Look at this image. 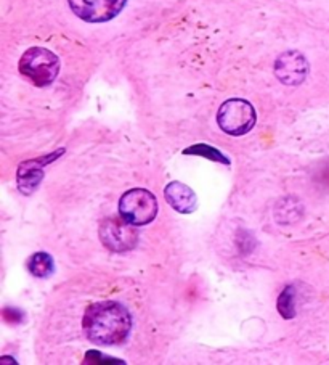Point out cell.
<instances>
[{"label":"cell","mask_w":329,"mask_h":365,"mask_svg":"<svg viewBox=\"0 0 329 365\" xmlns=\"http://www.w3.org/2000/svg\"><path fill=\"white\" fill-rule=\"evenodd\" d=\"M296 288L289 285L283 289V293L278 298V311L284 319H293L296 316Z\"/></svg>","instance_id":"12"},{"label":"cell","mask_w":329,"mask_h":365,"mask_svg":"<svg viewBox=\"0 0 329 365\" xmlns=\"http://www.w3.org/2000/svg\"><path fill=\"white\" fill-rule=\"evenodd\" d=\"M84 331L92 343L100 346H118L125 343L132 330L129 309L116 301H103L87 307Z\"/></svg>","instance_id":"1"},{"label":"cell","mask_w":329,"mask_h":365,"mask_svg":"<svg viewBox=\"0 0 329 365\" xmlns=\"http://www.w3.org/2000/svg\"><path fill=\"white\" fill-rule=\"evenodd\" d=\"M308 73V63L299 52H286L276 60L275 74L283 84L297 86L306 79Z\"/></svg>","instance_id":"7"},{"label":"cell","mask_w":329,"mask_h":365,"mask_svg":"<svg viewBox=\"0 0 329 365\" xmlns=\"http://www.w3.org/2000/svg\"><path fill=\"white\" fill-rule=\"evenodd\" d=\"M26 267L36 279H46V277L53 274V259L52 256L41 251V253H34L29 257Z\"/></svg>","instance_id":"10"},{"label":"cell","mask_w":329,"mask_h":365,"mask_svg":"<svg viewBox=\"0 0 329 365\" xmlns=\"http://www.w3.org/2000/svg\"><path fill=\"white\" fill-rule=\"evenodd\" d=\"M119 214L134 225H147L155 221L157 200L147 188H132L119 200Z\"/></svg>","instance_id":"4"},{"label":"cell","mask_w":329,"mask_h":365,"mask_svg":"<svg viewBox=\"0 0 329 365\" xmlns=\"http://www.w3.org/2000/svg\"><path fill=\"white\" fill-rule=\"evenodd\" d=\"M134 224L125 221V219H106L100 227L101 243L108 250L115 253H125L135 248L138 242V232L132 227Z\"/></svg>","instance_id":"5"},{"label":"cell","mask_w":329,"mask_h":365,"mask_svg":"<svg viewBox=\"0 0 329 365\" xmlns=\"http://www.w3.org/2000/svg\"><path fill=\"white\" fill-rule=\"evenodd\" d=\"M256 110L248 100L230 98L219 108V128L229 135H244L256 125Z\"/></svg>","instance_id":"3"},{"label":"cell","mask_w":329,"mask_h":365,"mask_svg":"<svg viewBox=\"0 0 329 365\" xmlns=\"http://www.w3.org/2000/svg\"><path fill=\"white\" fill-rule=\"evenodd\" d=\"M85 364H115V362H121L122 361H116V359H110V356L101 354L98 351H88L85 354Z\"/></svg>","instance_id":"13"},{"label":"cell","mask_w":329,"mask_h":365,"mask_svg":"<svg viewBox=\"0 0 329 365\" xmlns=\"http://www.w3.org/2000/svg\"><path fill=\"white\" fill-rule=\"evenodd\" d=\"M127 0H69V7L87 23H105L121 14Z\"/></svg>","instance_id":"6"},{"label":"cell","mask_w":329,"mask_h":365,"mask_svg":"<svg viewBox=\"0 0 329 365\" xmlns=\"http://www.w3.org/2000/svg\"><path fill=\"white\" fill-rule=\"evenodd\" d=\"M183 153L202 156V158H209L215 163H222V165H225V166L230 165V160L226 158V156L220 152V150L211 147V145H204V143L194 145V147H192V148H187Z\"/></svg>","instance_id":"11"},{"label":"cell","mask_w":329,"mask_h":365,"mask_svg":"<svg viewBox=\"0 0 329 365\" xmlns=\"http://www.w3.org/2000/svg\"><path fill=\"white\" fill-rule=\"evenodd\" d=\"M164 197H166L167 203L172 206L177 212L192 214L196 207H198L196 193L188 185L182 184V182H170V184L164 188Z\"/></svg>","instance_id":"9"},{"label":"cell","mask_w":329,"mask_h":365,"mask_svg":"<svg viewBox=\"0 0 329 365\" xmlns=\"http://www.w3.org/2000/svg\"><path fill=\"white\" fill-rule=\"evenodd\" d=\"M20 73L37 87H47L60 73V60L53 52L43 47H33L23 53Z\"/></svg>","instance_id":"2"},{"label":"cell","mask_w":329,"mask_h":365,"mask_svg":"<svg viewBox=\"0 0 329 365\" xmlns=\"http://www.w3.org/2000/svg\"><path fill=\"white\" fill-rule=\"evenodd\" d=\"M63 152H65V150H58L55 155L46 156V158L21 163V166L18 168V173H16L18 188H20L24 195L33 193L43 179V168H46L48 163H52L53 160L58 158Z\"/></svg>","instance_id":"8"}]
</instances>
